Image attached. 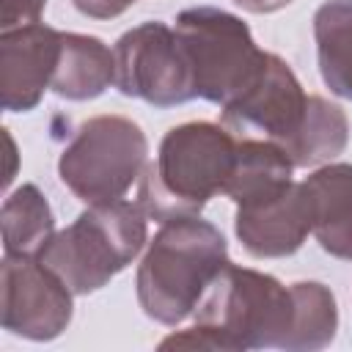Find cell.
Returning <instances> with one entry per match:
<instances>
[{"label": "cell", "mask_w": 352, "mask_h": 352, "mask_svg": "<svg viewBox=\"0 0 352 352\" xmlns=\"http://www.w3.org/2000/svg\"><path fill=\"white\" fill-rule=\"evenodd\" d=\"M148 165L143 129L124 116H96L77 126L60 151L58 176L85 204L118 201Z\"/></svg>", "instance_id": "5"}, {"label": "cell", "mask_w": 352, "mask_h": 352, "mask_svg": "<svg viewBox=\"0 0 352 352\" xmlns=\"http://www.w3.org/2000/svg\"><path fill=\"white\" fill-rule=\"evenodd\" d=\"M234 3L245 11H250V14H272L283 6H289L292 0H234Z\"/></svg>", "instance_id": "21"}, {"label": "cell", "mask_w": 352, "mask_h": 352, "mask_svg": "<svg viewBox=\"0 0 352 352\" xmlns=\"http://www.w3.org/2000/svg\"><path fill=\"white\" fill-rule=\"evenodd\" d=\"M3 327L30 341H52L72 322L74 292L38 256H3Z\"/></svg>", "instance_id": "8"}, {"label": "cell", "mask_w": 352, "mask_h": 352, "mask_svg": "<svg viewBox=\"0 0 352 352\" xmlns=\"http://www.w3.org/2000/svg\"><path fill=\"white\" fill-rule=\"evenodd\" d=\"M294 292V330L286 352H316L330 346L338 330V308L333 292L319 280L292 283Z\"/></svg>", "instance_id": "18"}, {"label": "cell", "mask_w": 352, "mask_h": 352, "mask_svg": "<svg viewBox=\"0 0 352 352\" xmlns=\"http://www.w3.org/2000/svg\"><path fill=\"white\" fill-rule=\"evenodd\" d=\"M74 8L91 19H113L118 14H124L132 3L138 0H72Z\"/></svg>", "instance_id": "20"}, {"label": "cell", "mask_w": 352, "mask_h": 352, "mask_svg": "<svg viewBox=\"0 0 352 352\" xmlns=\"http://www.w3.org/2000/svg\"><path fill=\"white\" fill-rule=\"evenodd\" d=\"M116 85L124 96L154 107H176L195 99L187 58L165 22H143L126 30L116 47Z\"/></svg>", "instance_id": "7"}, {"label": "cell", "mask_w": 352, "mask_h": 352, "mask_svg": "<svg viewBox=\"0 0 352 352\" xmlns=\"http://www.w3.org/2000/svg\"><path fill=\"white\" fill-rule=\"evenodd\" d=\"M173 33L187 58L195 96L206 102L226 104L258 74L267 58L250 28L223 8H187L176 16Z\"/></svg>", "instance_id": "6"}, {"label": "cell", "mask_w": 352, "mask_h": 352, "mask_svg": "<svg viewBox=\"0 0 352 352\" xmlns=\"http://www.w3.org/2000/svg\"><path fill=\"white\" fill-rule=\"evenodd\" d=\"M116 82V52L96 36L63 33L60 60L52 74V91L60 99H96Z\"/></svg>", "instance_id": "14"}, {"label": "cell", "mask_w": 352, "mask_h": 352, "mask_svg": "<svg viewBox=\"0 0 352 352\" xmlns=\"http://www.w3.org/2000/svg\"><path fill=\"white\" fill-rule=\"evenodd\" d=\"M146 217L140 204L124 198L88 204L72 226L50 236L38 258L74 294L99 292L143 250Z\"/></svg>", "instance_id": "4"}, {"label": "cell", "mask_w": 352, "mask_h": 352, "mask_svg": "<svg viewBox=\"0 0 352 352\" xmlns=\"http://www.w3.org/2000/svg\"><path fill=\"white\" fill-rule=\"evenodd\" d=\"M228 264V245L209 220L176 217L148 242L138 267V302L160 324L184 322Z\"/></svg>", "instance_id": "2"}, {"label": "cell", "mask_w": 352, "mask_h": 352, "mask_svg": "<svg viewBox=\"0 0 352 352\" xmlns=\"http://www.w3.org/2000/svg\"><path fill=\"white\" fill-rule=\"evenodd\" d=\"M314 38L324 85L352 99V0H327L314 14Z\"/></svg>", "instance_id": "16"}, {"label": "cell", "mask_w": 352, "mask_h": 352, "mask_svg": "<svg viewBox=\"0 0 352 352\" xmlns=\"http://www.w3.org/2000/svg\"><path fill=\"white\" fill-rule=\"evenodd\" d=\"M47 0H0V28H22L41 19Z\"/></svg>", "instance_id": "19"}, {"label": "cell", "mask_w": 352, "mask_h": 352, "mask_svg": "<svg viewBox=\"0 0 352 352\" xmlns=\"http://www.w3.org/2000/svg\"><path fill=\"white\" fill-rule=\"evenodd\" d=\"M294 162L272 140H242L236 143V157L223 195H228L236 209L267 204L283 195L292 182Z\"/></svg>", "instance_id": "13"}, {"label": "cell", "mask_w": 352, "mask_h": 352, "mask_svg": "<svg viewBox=\"0 0 352 352\" xmlns=\"http://www.w3.org/2000/svg\"><path fill=\"white\" fill-rule=\"evenodd\" d=\"M6 146H8V170H6L3 184L8 187V184H11V179H14V162H16V146H14V138L8 135V129H6Z\"/></svg>", "instance_id": "22"}, {"label": "cell", "mask_w": 352, "mask_h": 352, "mask_svg": "<svg viewBox=\"0 0 352 352\" xmlns=\"http://www.w3.org/2000/svg\"><path fill=\"white\" fill-rule=\"evenodd\" d=\"M0 228L8 256H38L55 234V214L36 184H22L3 201Z\"/></svg>", "instance_id": "17"}, {"label": "cell", "mask_w": 352, "mask_h": 352, "mask_svg": "<svg viewBox=\"0 0 352 352\" xmlns=\"http://www.w3.org/2000/svg\"><path fill=\"white\" fill-rule=\"evenodd\" d=\"M294 330V292L267 272L226 264L198 302L195 324L160 349H286Z\"/></svg>", "instance_id": "1"}, {"label": "cell", "mask_w": 352, "mask_h": 352, "mask_svg": "<svg viewBox=\"0 0 352 352\" xmlns=\"http://www.w3.org/2000/svg\"><path fill=\"white\" fill-rule=\"evenodd\" d=\"M311 234L336 258L352 261V165L330 162L300 182Z\"/></svg>", "instance_id": "11"}, {"label": "cell", "mask_w": 352, "mask_h": 352, "mask_svg": "<svg viewBox=\"0 0 352 352\" xmlns=\"http://www.w3.org/2000/svg\"><path fill=\"white\" fill-rule=\"evenodd\" d=\"M308 94L286 60L267 52L258 74L223 107V124L242 135H261L264 140H289L305 116Z\"/></svg>", "instance_id": "9"}, {"label": "cell", "mask_w": 352, "mask_h": 352, "mask_svg": "<svg viewBox=\"0 0 352 352\" xmlns=\"http://www.w3.org/2000/svg\"><path fill=\"white\" fill-rule=\"evenodd\" d=\"M236 157V140L220 124L190 121L173 126L143 168L138 204L151 220L168 223L198 214L209 198L226 190Z\"/></svg>", "instance_id": "3"}, {"label": "cell", "mask_w": 352, "mask_h": 352, "mask_svg": "<svg viewBox=\"0 0 352 352\" xmlns=\"http://www.w3.org/2000/svg\"><path fill=\"white\" fill-rule=\"evenodd\" d=\"M234 228L242 248L256 258H283L297 253L311 234L300 184H292L283 195L267 204L236 209Z\"/></svg>", "instance_id": "12"}, {"label": "cell", "mask_w": 352, "mask_h": 352, "mask_svg": "<svg viewBox=\"0 0 352 352\" xmlns=\"http://www.w3.org/2000/svg\"><path fill=\"white\" fill-rule=\"evenodd\" d=\"M63 33L44 25H22L0 33V104L8 113L33 110L60 60Z\"/></svg>", "instance_id": "10"}, {"label": "cell", "mask_w": 352, "mask_h": 352, "mask_svg": "<svg viewBox=\"0 0 352 352\" xmlns=\"http://www.w3.org/2000/svg\"><path fill=\"white\" fill-rule=\"evenodd\" d=\"M346 143H349L346 113L324 96H308L300 129L278 146L286 151L294 168H314L338 157L346 148Z\"/></svg>", "instance_id": "15"}]
</instances>
